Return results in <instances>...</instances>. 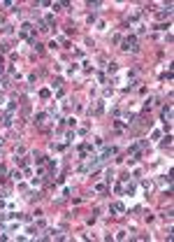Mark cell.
<instances>
[{
  "instance_id": "3",
  "label": "cell",
  "mask_w": 174,
  "mask_h": 242,
  "mask_svg": "<svg viewBox=\"0 0 174 242\" xmlns=\"http://www.w3.org/2000/svg\"><path fill=\"white\" fill-rule=\"evenodd\" d=\"M163 119H165V121H172V105H167V107L163 110Z\"/></svg>"
},
{
  "instance_id": "5",
  "label": "cell",
  "mask_w": 174,
  "mask_h": 242,
  "mask_svg": "<svg viewBox=\"0 0 174 242\" xmlns=\"http://www.w3.org/2000/svg\"><path fill=\"white\" fill-rule=\"evenodd\" d=\"M5 175H7V168H5V165H0V177H5Z\"/></svg>"
},
{
  "instance_id": "1",
  "label": "cell",
  "mask_w": 174,
  "mask_h": 242,
  "mask_svg": "<svg viewBox=\"0 0 174 242\" xmlns=\"http://www.w3.org/2000/svg\"><path fill=\"white\" fill-rule=\"evenodd\" d=\"M123 49H125V51H135V49H137V37H135V35L125 37V40H123Z\"/></svg>"
},
{
  "instance_id": "4",
  "label": "cell",
  "mask_w": 174,
  "mask_h": 242,
  "mask_svg": "<svg viewBox=\"0 0 174 242\" xmlns=\"http://www.w3.org/2000/svg\"><path fill=\"white\" fill-rule=\"evenodd\" d=\"M112 210H114V212H125V205H123V203H114Z\"/></svg>"
},
{
  "instance_id": "2",
  "label": "cell",
  "mask_w": 174,
  "mask_h": 242,
  "mask_svg": "<svg viewBox=\"0 0 174 242\" xmlns=\"http://www.w3.org/2000/svg\"><path fill=\"white\" fill-rule=\"evenodd\" d=\"M30 30H33V26H30V23H23V26H21V30H19V35H21V37H28Z\"/></svg>"
},
{
  "instance_id": "6",
  "label": "cell",
  "mask_w": 174,
  "mask_h": 242,
  "mask_svg": "<svg viewBox=\"0 0 174 242\" xmlns=\"http://www.w3.org/2000/svg\"><path fill=\"white\" fill-rule=\"evenodd\" d=\"M0 144H2V140H0Z\"/></svg>"
}]
</instances>
